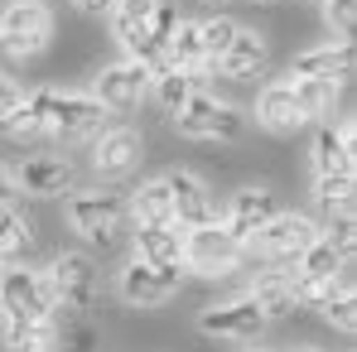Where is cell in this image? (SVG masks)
<instances>
[{
	"mask_svg": "<svg viewBox=\"0 0 357 352\" xmlns=\"http://www.w3.org/2000/svg\"><path fill=\"white\" fill-rule=\"evenodd\" d=\"M275 213H280V198H275L266 183H251V188H237V193H232V203H227V213H222L218 222H222L232 236L246 241L251 232H261Z\"/></svg>",
	"mask_w": 357,
	"mask_h": 352,
	"instance_id": "obj_16",
	"label": "cell"
},
{
	"mask_svg": "<svg viewBox=\"0 0 357 352\" xmlns=\"http://www.w3.org/2000/svg\"><path fill=\"white\" fill-rule=\"evenodd\" d=\"M174 130L183 140H222V145H232V140L246 135V116L232 102H222V97H213V92L198 87L183 102V112H174Z\"/></svg>",
	"mask_w": 357,
	"mask_h": 352,
	"instance_id": "obj_6",
	"label": "cell"
},
{
	"mask_svg": "<svg viewBox=\"0 0 357 352\" xmlns=\"http://www.w3.org/2000/svg\"><path fill=\"white\" fill-rule=\"evenodd\" d=\"M353 150H357V121H319L314 145H309V164L314 174H353Z\"/></svg>",
	"mask_w": 357,
	"mask_h": 352,
	"instance_id": "obj_15",
	"label": "cell"
},
{
	"mask_svg": "<svg viewBox=\"0 0 357 352\" xmlns=\"http://www.w3.org/2000/svg\"><path fill=\"white\" fill-rule=\"evenodd\" d=\"M246 241L232 236L222 222H203V227H188L183 232V270L203 275V280H227L246 266Z\"/></svg>",
	"mask_w": 357,
	"mask_h": 352,
	"instance_id": "obj_4",
	"label": "cell"
},
{
	"mask_svg": "<svg viewBox=\"0 0 357 352\" xmlns=\"http://www.w3.org/2000/svg\"><path fill=\"white\" fill-rule=\"evenodd\" d=\"M92 97H97L107 112H135V107L150 97V68L135 63V59L107 63V68L92 77Z\"/></svg>",
	"mask_w": 357,
	"mask_h": 352,
	"instance_id": "obj_11",
	"label": "cell"
},
{
	"mask_svg": "<svg viewBox=\"0 0 357 352\" xmlns=\"http://www.w3.org/2000/svg\"><path fill=\"white\" fill-rule=\"evenodd\" d=\"M15 183L29 198H63V193H73V160H63V155H34V160H24L15 169Z\"/></svg>",
	"mask_w": 357,
	"mask_h": 352,
	"instance_id": "obj_17",
	"label": "cell"
},
{
	"mask_svg": "<svg viewBox=\"0 0 357 352\" xmlns=\"http://www.w3.org/2000/svg\"><path fill=\"white\" fill-rule=\"evenodd\" d=\"M246 294H251V304H256L271 323H275V319H290V314L299 309V299H295V290H290V275H285V270H261Z\"/></svg>",
	"mask_w": 357,
	"mask_h": 352,
	"instance_id": "obj_23",
	"label": "cell"
},
{
	"mask_svg": "<svg viewBox=\"0 0 357 352\" xmlns=\"http://www.w3.org/2000/svg\"><path fill=\"white\" fill-rule=\"evenodd\" d=\"M0 135L10 140V145H39V140H49V130H44V121L34 116V107L29 102H20L10 116L0 121Z\"/></svg>",
	"mask_w": 357,
	"mask_h": 352,
	"instance_id": "obj_30",
	"label": "cell"
},
{
	"mask_svg": "<svg viewBox=\"0 0 357 352\" xmlns=\"http://www.w3.org/2000/svg\"><path fill=\"white\" fill-rule=\"evenodd\" d=\"M59 299L49 290V275L15 261L10 270H0V319L5 323H29V319H54Z\"/></svg>",
	"mask_w": 357,
	"mask_h": 352,
	"instance_id": "obj_5",
	"label": "cell"
},
{
	"mask_svg": "<svg viewBox=\"0 0 357 352\" xmlns=\"http://www.w3.org/2000/svg\"><path fill=\"white\" fill-rule=\"evenodd\" d=\"M183 285V266H150V261H126L116 270V294L130 309H160Z\"/></svg>",
	"mask_w": 357,
	"mask_h": 352,
	"instance_id": "obj_9",
	"label": "cell"
},
{
	"mask_svg": "<svg viewBox=\"0 0 357 352\" xmlns=\"http://www.w3.org/2000/svg\"><path fill=\"white\" fill-rule=\"evenodd\" d=\"M29 107H34V116L44 121V130L63 140V145H73V140H97L112 116H107V107L92 97V92H59V87H39V92H29L24 97Z\"/></svg>",
	"mask_w": 357,
	"mask_h": 352,
	"instance_id": "obj_1",
	"label": "cell"
},
{
	"mask_svg": "<svg viewBox=\"0 0 357 352\" xmlns=\"http://www.w3.org/2000/svg\"><path fill=\"white\" fill-rule=\"evenodd\" d=\"M165 63L169 68H183V72H203V49H198V20H183L178 15L174 34H169V49H165Z\"/></svg>",
	"mask_w": 357,
	"mask_h": 352,
	"instance_id": "obj_28",
	"label": "cell"
},
{
	"mask_svg": "<svg viewBox=\"0 0 357 352\" xmlns=\"http://www.w3.org/2000/svg\"><path fill=\"white\" fill-rule=\"evenodd\" d=\"M246 352H256V348H246Z\"/></svg>",
	"mask_w": 357,
	"mask_h": 352,
	"instance_id": "obj_40",
	"label": "cell"
},
{
	"mask_svg": "<svg viewBox=\"0 0 357 352\" xmlns=\"http://www.w3.org/2000/svg\"><path fill=\"white\" fill-rule=\"evenodd\" d=\"M20 102H24V92L15 87V77H0V121L10 116V112H15Z\"/></svg>",
	"mask_w": 357,
	"mask_h": 352,
	"instance_id": "obj_35",
	"label": "cell"
},
{
	"mask_svg": "<svg viewBox=\"0 0 357 352\" xmlns=\"http://www.w3.org/2000/svg\"><path fill=\"white\" fill-rule=\"evenodd\" d=\"M68 5L87 20H112V10H116V0H68Z\"/></svg>",
	"mask_w": 357,
	"mask_h": 352,
	"instance_id": "obj_34",
	"label": "cell"
},
{
	"mask_svg": "<svg viewBox=\"0 0 357 352\" xmlns=\"http://www.w3.org/2000/svg\"><path fill=\"white\" fill-rule=\"evenodd\" d=\"M357 183L353 174H314V208H319V217L328 222V217H338V213H353V198Z\"/></svg>",
	"mask_w": 357,
	"mask_h": 352,
	"instance_id": "obj_26",
	"label": "cell"
},
{
	"mask_svg": "<svg viewBox=\"0 0 357 352\" xmlns=\"http://www.w3.org/2000/svg\"><path fill=\"white\" fill-rule=\"evenodd\" d=\"M169 183V203H174V222L188 232V227H203V222H218V208H213V188L193 169H169L165 174Z\"/></svg>",
	"mask_w": 357,
	"mask_h": 352,
	"instance_id": "obj_14",
	"label": "cell"
},
{
	"mask_svg": "<svg viewBox=\"0 0 357 352\" xmlns=\"http://www.w3.org/2000/svg\"><path fill=\"white\" fill-rule=\"evenodd\" d=\"M266 63H271V44H266V34H256V29H237L232 44H227V54L213 63V68H218L227 82H251V77L266 72Z\"/></svg>",
	"mask_w": 357,
	"mask_h": 352,
	"instance_id": "obj_19",
	"label": "cell"
},
{
	"mask_svg": "<svg viewBox=\"0 0 357 352\" xmlns=\"http://www.w3.org/2000/svg\"><path fill=\"white\" fill-rule=\"evenodd\" d=\"M246 5H275V0H246Z\"/></svg>",
	"mask_w": 357,
	"mask_h": 352,
	"instance_id": "obj_38",
	"label": "cell"
},
{
	"mask_svg": "<svg viewBox=\"0 0 357 352\" xmlns=\"http://www.w3.org/2000/svg\"><path fill=\"white\" fill-rule=\"evenodd\" d=\"M198 82H203V72H183V68H160V72H150V97L174 116L183 112V102L198 92Z\"/></svg>",
	"mask_w": 357,
	"mask_h": 352,
	"instance_id": "obj_25",
	"label": "cell"
},
{
	"mask_svg": "<svg viewBox=\"0 0 357 352\" xmlns=\"http://www.w3.org/2000/svg\"><path fill=\"white\" fill-rule=\"evenodd\" d=\"M290 352H324V348H309V343H304V348H290Z\"/></svg>",
	"mask_w": 357,
	"mask_h": 352,
	"instance_id": "obj_37",
	"label": "cell"
},
{
	"mask_svg": "<svg viewBox=\"0 0 357 352\" xmlns=\"http://www.w3.org/2000/svg\"><path fill=\"white\" fill-rule=\"evenodd\" d=\"M208 5H222V0H208Z\"/></svg>",
	"mask_w": 357,
	"mask_h": 352,
	"instance_id": "obj_39",
	"label": "cell"
},
{
	"mask_svg": "<svg viewBox=\"0 0 357 352\" xmlns=\"http://www.w3.org/2000/svg\"><path fill=\"white\" fill-rule=\"evenodd\" d=\"M44 275H49V290H54L63 314L87 319V309L97 304V261L87 251H59Z\"/></svg>",
	"mask_w": 357,
	"mask_h": 352,
	"instance_id": "obj_7",
	"label": "cell"
},
{
	"mask_svg": "<svg viewBox=\"0 0 357 352\" xmlns=\"http://www.w3.org/2000/svg\"><path fill=\"white\" fill-rule=\"evenodd\" d=\"M54 44V10L49 0H10L0 10V59L29 63Z\"/></svg>",
	"mask_w": 357,
	"mask_h": 352,
	"instance_id": "obj_3",
	"label": "cell"
},
{
	"mask_svg": "<svg viewBox=\"0 0 357 352\" xmlns=\"http://www.w3.org/2000/svg\"><path fill=\"white\" fill-rule=\"evenodd\" d=\"M266 328H271V319L251 304V294H237V299H222V304H203L198 309V333L203 338H218V343H256Z\"/></svg>",
	"mask_w": 357,
	"mask_h": 352,
	"instance_id": "obj_10",
	"label": "cell"
},
{
	"mask_svg": "<svg viewBox=\"0 0 357 352\" xmlns=\"http://www.w3.org/2000/svg\"><path fill=\"white\" fill-rule=\"evenodd\" d=\"M319 319L328 323V328H338V333H357V294L353 285H343V290H333L324 304H319Z\"/></svg>",
	"mask_w": 357,
	"mask_h": 352,
	"instance_id": "obj_31",
	"label": "cell"
},
{
	"mask_svg": "<svg viewBox=\"0 0 357 352\" xmlns=\"http://www.w3.org/2000/svg\"><path fill=\"white\" fill-rule=\"evenodd\" d=\"M319 10H324V20H328V29L338 34V39H353V24H357V0H314Z\"/></svg>",
	"mask_w": 357,
	"mask_h": 352,
	"instance_id": "obj_32",
	"label": "cell"
},
{
	"mask_svg": "<svg viewBox=\"0 0 357 352\" xmlns=\"http://www.w3.org/2000/svg\"><path fill=\"white\" fill-rule=\"evenodd\" d=\"M126 222H130V227H155V222H174L169 183H165V178H145L140 188H130V193H126Z\"/></svg>",
	"mask_w": 357,
	"mask_h": 352,
	"instance_id": "obj_22",
	"label": "cell"
},
{
	"mask_svg": "<svg viewBox=\"0 0 357 352\" xmlns=\"http://www.w3.org/2000/svg\"><path fill=\"white\" fill-rule=\"evenodd\" d=\"M256 125L271 130V135H295V130L309 125L304 112L295 107V92H290L285 77H275V82L261 87V97H256Z\"/></svg>",
	"mask_w": 357,
	"mask_h": 352,
	"instance_id": "obj_18",
	"label": "cell"
},
{
	"mask_svg": "<svg viewBox=\"0 0 357 352\" xmlns=\"http://www.w3.org/2000/svg\"><path fill=\"white\" fill-rule=\"evenodd\" d=\"M353 72H357L353 39L314 44V49L295 54V63H290V77H324V82H333V87H348V82H353Z\"/></svg>",
	"mask_w": 357,
	"mask_h": 352,
	"instance_id": "obj_13",
	"label": "cell"
},
{
	"mask_svg": "<svg viewBox=\"0 0 357 352\" xmlns=\"http://www.w3.org/2000/svg\"><path fill=\"white\" fill-rule=\"evenodd\" d=\"M68 222L97 251H116L126 236V193L116 188H77L68 198Z\"/></svg>",
	"mask_w": 357,
	"mask_h": 352,
	"instance_id": "obj_2",
	"label": "cell"
},
{
	"mask_svg": "<svg viewBox=\"0 0 357 352\" xmlns=\"http://www.w3.org/2000/svg\"><path fill=\"white\" fill-rule=\"evenodd\" d=\"M314 236H319V222H314L309 213H275L261 232L246 236V256H261V261L290 266Z\"/></svg>",
	"mask_w": 357,
	"mask_h": 352,
	"instance_id": "obj_8",
	"label": "cell"
},
{
	"mask_svg": "<svg viewBox=\"0 0 357 352\" xmlns=\"http://www.w3.org/2000/svg\"><path fill=\"white\" fill-rule=\"evenodd\" d=\"M135 261L150 266H183V227L178 222H155V227H135L130 232Z\"/></svg>",
	"mask_w": 357,
	"mask_h": 352,
	"instance_id": "obj_20",
	"label": "cell"
},
{
	"mask_svg": "<svg viewBox=\"0 0 357 352\" xmlns=\"http://www.w3.org/2000/svg\"><path fill=\"white\" fill-rule=\"evenodd\" d=\"M237 29H241V24H237V20H227V15L198 20V49H203V63H208V68L227 54V44H232V34H237Z\"/></svg>",
	"mask_w": 357,
	"mask_h": 352,
	"instance_id": "obj_29",
	"label": "cell"
},
{
	"mask_svg": "<svg viewBox=\"0 0 357 352\" xmlns=\"http://www.w3.org/2000/svg\"><path fill=\"white\" fill-rule=\"evenodd\" d=\"M34 246H39V222H34V213L20 208V198L5 203V208H0V266H5V261H24Z\"/></svg>",
	"mask_w": 357,
	"mask_h": 352,
	"instance_id": "obj_21",
	"label": "cell"
},
{
	"mask_svg": "<svg viewBox=\"0 0 357 352\" xmlns=\"http://www.w3.org/2000/svg\"><path fill=\"white\" fill-rule=\"evenodd\" d=\"M140 160H145V135L135 130V125H107L97 140H92V169L102 178H126L140 169Z\"/></svg>",
	"mask_w": 357,
	"mask_h": 352,
	"instance_id": "obj_12",
	"label": "cell"
},
{
	"mask_svg": "<svg viewBox=\"0 0 357 352\" xmlns=\"http://www.w3.org/2000/svg\"><path fill=\"white\" fill-rule=\"evenodd\" d=\"M5 352H63V333L54 319L5 323Z\"/></svg>",
	"mask_w": 357,
	"mask_h": 352,
	"instance_id": "obj_24",
	"label": "cell"
},
{
	"mask_svg": "<svg viewBox=\"0 0 357 352\" xmlns=\"http://www.w3.org/2000/svg\"><path fill=\"white\" fill-rule=\"evenodd\" d=\"M63 348H68V352H97V348H102V333H97L87 319H73V333L63 338Z\"/></svg>",
	"mask_w": 357,
	"mask_h": 352,
	"instance_id": "obj_33",
	"label": "cell"
},
{
	"mask_svg": "<svg viewBox=\"0 0 357 352\" xmlns=\"http://www.w3.org/2000/svg\"><path fill=\"white\" fill-rule=\"evenodd\" d=\"M15 198H20V183H15V169H5V164H0V208H5V203H15Z\"/></svg>",
	"mask_w": 357,
	"mask_h": 352,
	"instance_id": "obj_36",
	"label": "cell"
},
{
	"mask_svg": "<svg viewBox=\"0 0 357 352\" xmlns=\"http://www.w3.org/2000/svg\"><path fill=\"white\" fill-rule=\"evenodd\" d=\"M285 82H290V92H295V107L304 112V121H324L333 112L338 92H343V87L324 82V77H285Z\"/></svg>",
	"mask_w": 357,
	"mask_h": 352,
	"instance_id": "obj_27",
	"label": "cell"
}]
</instances>
